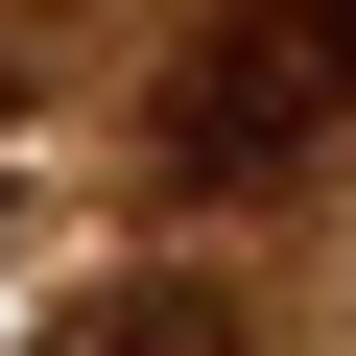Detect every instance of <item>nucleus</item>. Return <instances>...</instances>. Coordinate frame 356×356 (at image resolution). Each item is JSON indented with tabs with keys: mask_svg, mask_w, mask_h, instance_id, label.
<instances>
[{
	"mask_svg": "<svg viewBox=\"0 0 356 356\" xmlns=\"http://www.w3.org/2000/svg\"><path fill=\"white\" fill-rule=\"evenodd\" d=\"M332 119H356V24L332 0H261L238 48H191L166 166H191V191H285V166H332Z\"/></svg>",
	"mask_w": 356,
	"mask_h": 356,
	"instance_id": "f257e3e1",
	"label": "nucleus"
},
{
	"mask_svg": "<svg viewBox=\"0 0 356 356\" xmlns=\"http://www.w3.org/2000/svg\"><path fill=\"white\" fill-rule=\"evenodd\" d=\"M48 356H238V285H214V261H166V285H95Z\"/></svg>",
	"mask_w": 356,
	"mask_h": 356,
	"instance_id": "f03ea898",
	"label": "nucleus"
},
{
	"mask_svg": "<svg viewBox=\"0 0 356 356\" xmlns=\"http://www.w3.org/2000/svg\"><path fill=\"white\" fill-rule=\"evenodd\" d=\"M0 238H24V95H0Z\"/></svg>",
	"mask_w": 356,
	"mask_h": 356,
	"instance_id": "7ed1b4c3",
	"label": "nucleus"
},
{
	"mask_svg": "<svg viewBox=\"0 0 356 356\" xmlns=\"http://www.w3.org/2000/svg\"><path fill=\"white\" fill-rule=\"evenodd\" d=\"M332 24H356V0H332Z\"/></svg>",
	"mask_w": 356,
	"mask_h": 356,
	"instance_id": "20e7f679",
	"label": "nucleus"
}]
</instances>
